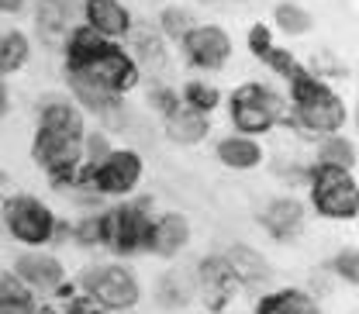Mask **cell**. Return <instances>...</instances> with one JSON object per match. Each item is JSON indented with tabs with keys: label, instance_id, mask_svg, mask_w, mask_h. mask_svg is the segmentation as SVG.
I'll use <instances>...</instances> for the list:
<instances>
[{
	"label": "cell",
	"instance_id": "8fae6325",
	"mask_svg": "<svg viewBox=\"0 0 359 314\" xmlns=\"http://www.w3.org/2000/svg\"><path fill=\"white\" fill-rule=\"evenodd\" d=\"M76 7H80V0H42V7H39V28L42 32H62V28H69V21L76 18Z\"/></svg>",
	"mask_w": 359,
	"mask_h": 314
},
{
	"label": "cell",
	"instance_id": "9c48e42d",
	"mask_svg": "<svg viewBox=\"0 0 359 314\" xmlns=\"http://www.w3.org/2000/svg\"><path fill=\"white\" fill-rule=\"evenodd\" d=\"M135 179H138V159L135 156H114L107 166L97 170V186L100 190H128Z\"/></svg>",
	"mask_w": 359,
	"mask_h": 314
},
{
	"label": "cell",
	"instance_id": "83f0119b",
	"mask_svg": "<svg viewBox=\"0 0 359 314\" xmlns=\"http://www.w3.org/2000/svg\"><path fill=\"white\" fill-rule=\"evenodd\" d=\"M190 93H194V100H197L201 107H211V104H215V90H208V87H190Z\"/></svg>",
	"mask_w": 359,
	"mask_h": 314
},
{
	"label": "cell",
	"instance_id": "603a6c76",
	"mask_svg": "<svg viewBox=\"0 0 359 314\" xmlns=\"http://www.w3.org/2000/svg\"><path fill=\"white\" fill-rule=\"evenodd\" d=\"M325 159L349 166V163H353V145H349V142H328V145H325Z\"/></svg>",
	"mask_w": 359,
	"mask_h": 314
},
{
	"label": "cell",
	"instance_id": "d4e9b609",
	"mask_svg": "<svg viewBox=\"0 0 359 314\" xmlns=\"http://www.w3.org/2000/svg\"><path fill=\"white\" fill-rule=\"evenodd\" d=\"M4 301H21V287L11 273H0V304Z\"/></svg>",
	"mask_w": 359,
	"mask_h": 314
},
{
	"label": "cell",
	"instance_id": "cb8c5ba5",
	"mask_svg": "<svg viewBox=\"0 0 359 314\" xmlns=\"http://www.w3.org/2000/svg\"><path fill=\"white\" fill-rule=\"evenodd\" d=\"M21 59H25V39H21V35L4 39V66H14V62H21Z\"/></svg>",
	"mask_w": 359,
	"mask_h": 314
},
{
	"label": "cell",
	"instance_id": "277c9868",
	"mask_svg": "<svg viewBox=\"0 0 359 314\" xmlns=\"http://www.w3.org/2000/svg\"><path fill=\"white\" fill-rule=\"evenodd\" d=\"M87 287L97 294V301H104L107 308H128L138 297L135 280L125 269H93V273H87Z\"/></svg>",
	"mask_w": 359,
	"mask_h": 314
},
{
	"label": "cell",
	"instance_id": "44dd1931",
	"mask_svg": "<svg viewBox=\"0 0 359 314\" xmlns=\"http://www.w3.org/2000/svg\"><path fill=\"white\" fill-rule=\"evenodd\" d=\"M276 21H280L290 35H301V32H308V25H311V18H308L301 7H294V4H283V7L276 11Z\"/></svg>",
	"mask_w": 359,
	"mask_h": 314
},
{
	"label": "cell",
	"instance_id": "9a60e30c",
	"mask_svg": "<svg viewBox=\"0 0 359 314\" xmlns=\"http://www.w3.org/2000/svg\"><path fill=\"white\" fill-rule=\"evenodd\" d=\"M142 235H145V224L142 218L135 214V211H121V214H114V242L121 245V249H132L142 242Z\"/></svg>",
	"mask_w": 359,
	"mask_h": 314
},
{
	"label": "cell",
	"instance_id": "4316f807",
	"mask_svg": "<svg viewBox=\"0 0 359 314\" xmlns=\"http://www.w3.org/2000/svg\"><path fill=\"white\" fill-rule=\"evenodd\" d=\"M135 42H138V52H142V55H156V52H159L156 35H149V32H138V35H135Z\"/></svg>",
	"mask_w": 359,
	"mask_h": 314
},
{
	"label": "cell",
	"instance_id": "6da1fadb",
	"mask_svg": "<svg viewBox=\"0 0 359 314\" xmlns=\"http://www.w3.org/2000/svg\"><path fill=\"white\" fill-rule=\"evenodd\" d=\"M76 142H80V118L69 107H48L45 128L39 135V159L45 166L59 170L76 159Z\"/></svg>",
	"mask_w": 359,
	"mask_h": 314
},
{
	"label": "cell",
	"instance_id": "d6986e66",
	"mask_svg": "<svg viewBox=\"0 0 359 314\" xmlns=\"http://www.w3.org/2000/svg\"><path fill=\"white\" fill-rule=\"evenodd\" d=\"M73 87H76V93L83 97V104H90L93 111H107L111 107V97H107V87H100V83H93V80H87V76H73Z\"/></svg>",
	"mask_w": 359,
	"mask_h": 314
},
{
	"label": "cell",
	"instance_id": "ffe728a7",
	"mask_svg": "<svg viewBox=\"0 0 359 314\" xmlns=\"http://www.w3.org/2000/svg\"><path fill=\"white\" fill-rule=\"evenodd\" d=\"M259 314H314V308L304 301V297H273V301H266L263 304V311Z\"/></svg>",
	"mask_w": 359,
	"mask_h": 314
},
{
	"label": "cell",
	"instance_id": "7c38bea8",
	"mask_svg": "<svg viewBox=\"0 0 359 314\" xmlns=\"http://www.w3.org/2000/svg\"><path fill=\"white\" fill-rule=\"evenodd\" d=\"M183 242H187V221H183V218H177V214L163 218V221L156 224V231H152V245H156L163 256L177 252Z\"/></svg>",
	"mask_w": 359,
	"mask_h": 314
},
{
	"label": "cell",
	"instance_id": "8992f818",
	"mask_svg": "<svg viewBox=\"0 0 359 314\" xmlns=\"http://www.w3.org/2000/svg\"><path fill=\"white\" fill-rule=\"evenodd\" d=\"M280 111V100L259 87H245L238 93V104H235V121L249 132H263L269 125V118Z\"/></svg>",
	"mask_w": 359,
	"mask_h": 314
},
{
	"label": "cell",
	"instance_id": "ac0fdd59",
	"mask_svg": "<svg viewBox=\"0 0 359 314\" xmlns=\"http://www.w3.org/2000/svg\"><path fill=\"white\" fill-rule=\"evenodd\" d=\"M228 266L235 269L238 276H245V280H259L266 266H263V259L256 256V252H249V249H231L228 252Z\"/></svg>",
	"mask_w": 359,
	"mask_h": 314
},
{
	"label": "cell",
	"instance_id": "4fadbf2b",
	"mask_svg": "<svg viewBox=\"0 0 359 314\" xmlns=\"http://www.w3.org/2000/svg\"><path fill=\"white\" fill-rule=\"evenodd\" d=\"M21 276H28L32 283H42V287H52V283H59V276H62V269L55 259H48V256H25L21 263Z\"/></svg>",
	"mask_w": 359,
	"mask_h": 314
},
{
	"label": "cell",
	"instance_id": "4dcf8cb0",
	"mask_svg": "<svg viewBox=\"0 0 359 314\" xmlns=\"http://www.w3.org/2000/svg\"><path fill=\"white\" fill-rule=\"evenodd\" d=\"M90 156H93V159H104V156H107V142L93 135V138H90Z\"/></svg>",
	"mask_w": 359,
	"mask_h": 314
},
{
	"label": "cell",
	"instance_id": "f546056e",
	"mask_svg": "<svg viewBox=\"0 0 359 314\" xmlns=\"http://www.w3.org/2000/svg\"><path fill=\"white\" fill-rule=\"evenodd\" d=\"M0 314H32V311H28L25 301H4V304H0Z\"/></svg>",
	"mask_w": 359,
	"mask_h": 314
},
{
	"label": "cell",
	"instance_id": "ba28073f",
	"mask_svg": "<svg viewBox=\"0 0 359 314\" xmlns=\"http://www.w3.org/2000/svg\"><path fill=\"white\" fill-rule=\"evenodd\" d=\"M190 55L201 62V66H222L224 55H228V39L218 28H197L190 32Z\"/></svg>",
	"mask_w": 359,
	"mask_h": 314
},
{
	"label": "cell",
	"instance_id": "1f68e13d",
	"mask_svg": "<svg viewBox=\"0 0 359 314\" xmlns=\"http://www.w3.org/2000/svg\"><path fill=\"white\" fill-rule=\"evenodd\" d=\"M0 66H4V39H0Z\"/></svg>",
	"mask_w": 359,
	"mask_h": 314
},
{
	"label": "cell",
	"instance_id": "5b68a950",
	"mask_svg": "<svg viewBox=\"0 0 359 314\" xmlns=\"http://www.w3.org/2000/svg\"><path fill=\"white\" fill-rule=\"evenodd\" d=\"M80 69H83L80 76H87V80L100 83V87H125V83L135 80L128 59H121L118 52H104V48L83 55V66H80Z\"/></svg>",
	"mask_w": 359,
	"mask_h": 314
},
{
	"label": "cell",
	"instance_id": "f1b7e54d",
	"mask_svg": "<svg viewBox=\"0 0 359 314\" xmlns=\"http://www.w3.org/2000/svg\"><path fill=\"white\" fill-rule=\"evenodd\" d=\"M339 269H342L349 280H356V252H346V256L339 259Z\"/></svg>",
	"mask_w": 359,
	"mask_h": 314
},
{
	"label": "cell",
	"instance_id": "484cf974",
	"mask_svg": "<svg viewBox=\"0 0 359 314\" xmlns=\"http://www.w3.org/2000/svg\"><path fill=\"white\" fill-rule=\"evenodd\" d=\"M187 25H190V18L183 14V11H166V28L180 35V32H187Z\"/></svg>",
	"mask_w": 359,
	"mask_h": 314
},
{
	"label": "cell",
	"instance_id": "7a4b0ae2",
	"mask_svg": "<svg viewBox=\"0 0 359 314\" xmlns=\"http://www.w3.org/2000/svg\"><path fill=\"white\" fill-rule=\"evenodd\" d=\"M297 100H301V114H304V121L311 128L332 132V128H339L346 121V107L339 104V97L328 93L325 87H318V83L301 80L297 83Z\"/></svg>",
	"mask_w": 359,
	"mask_h": 314
},
{
	"label": "cell",
	"instance_id": "52a82bcc",
	"mask_svg": "<svg viewBox=\"0 0 359 314\" xmlns=\"http://www.w3.org/2000/svg\"><path fill=\"white\" fill-rule=\"evenodd\" d=\"M7 221L14 228V235H21L28 242L48 238V228H52V218L45 214L42 204H35V200H11L7 204Z\"/></svg>",
	"mask_w": 359,
	"mask_h": 314
},
{
	"label": "cell",
	"instance_id": "30bf717a",
	"mask_svg": "<svg viewBox=\"0 0 359 314\" xmlns=\"http://www.w3.org/2000/svg\"><path fill=\"white\" fill-rule=\"evenodd\" d=\"M87 11H90L93 28H97V32H104V35H121V32H125V25H128L125 11H121L114 0H90Z\"/></svg>",
	"mask_w": 359,
	"mask_h": 314
},
{
	"label": "cell",
	"instance_id": "3957f363",
	"mask_svg": "<svg viewBox=\"0 0 359 314\" xmlns=\"http://www.w3.org/2000/svg\"><path fill=\"white\" fill-rule=\"evenodd\" d=\"M314 197H318V204H321L328 214H339V218L356 214V183L346 177L342 170L321 173L318 186H314Z\"/></svg>",
	"mask_w": 359,
	"mask_h": 314
},
{
	"label": "cell",
	"instance_id": "e0dca14e",
	"mask_svg": "<svg viewBox=\"0 0 359 314\" xmlns=\"http://www.w3.org/2000/svg\"><path fill=\"white\" fill-rule=\"evenodd\" d=\"M222 159L228 166H256L259 149L245 138H228V142H222Z\"/></svg>",
	"mask_w": 359,
	"mask_h": 314
},
{
	"label": "cell",
	"instance_id": "2e32d148",
	"mask_svg": "<svg viewBox=\"0 0 359 314\" xmlns=\"http://www.w3.org/2000/svg\"><path fill=\"white\" fill-rule=\"evenodd\" d=\"M297 221H301V207H297L294 200H276L266 214V224L276 235H290V231L297 228Z\"/></svg>",
	"mask_w": 359,
	"mask_h": 314
},
{
	"label": "cell",
	"instance_id": "5bb4252c",
	"mask_svg": "<svg viewBox=\"0 0 359 314\" xmlns=\"http://www.w3.org/2000/svg\"><path fill=\"white\" fill-rule=\"evenodd\" d=\"M204 132H208V125L197 111H177L170 118V135L177 142H197V138H204Z\"/></svg>",
	"mask_w": 359,
	"mask_h": 314
},
{
	"label": "cell",
	"instance_id": "7402d4cb",
	"mask_svg": "<svg viewBox=\"0 0 359 314\" xmlns=\"http://www.w3.org/2000/svg\"><path fill=\"white\" fill-rule=\"evenodd\" d=\"M190 294H187V276H166L163 280V301L166 304H183Z\"/></svg>",
	"mask_w": 359,
	"mask_h": 314
}]
</instances>
